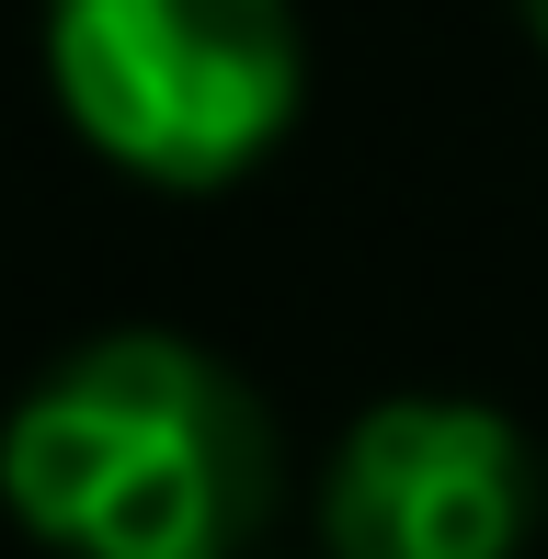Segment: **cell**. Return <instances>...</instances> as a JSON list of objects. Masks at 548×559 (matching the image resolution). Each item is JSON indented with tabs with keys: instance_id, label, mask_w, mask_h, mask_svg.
<instances>
[{
	"instance_id": "6da1fadb",
	"label": "cell",
	"mask_w": 548,
	"mask_h": 559,
	"mask_svg": "<svg viewBox=\"0 0 548 559\" xmlns=\"http://www.w3.org/2000/svg\"><path fill=\"white\" fill-rule=\"evenodd\" d=\"M274 502V412L194 332H92L0 412V514L46 559H263Z\"/></svg>"
},
{
	"instance_id": "7a4b0ae2",
	"label": "cell",
	"mask_w": 548,
	"mask_h": 559,
	"mask_svg": "<svg viewBox=\"0 0 548 559\" xmlns=\"http://www.w3.org/2000/svg\"><path fill=\"white\" fill-rule=\"evenodd\" d=\"M35 58L69 138L148 194H229L309 104L297 0H46Z\"/></svg>"
},
{
	"instance_id": "3957f363",
	"label": "cell",
	"mask_w": 548,
	"mask_h": 559,
	"mask_svg": "<svg viewBox=\"0 0 548 559\" xmlns=\"http://www.w3.org/2000/svg\"><path fill=\"white\" fill-rule=\"evenodd\" d=\"M548 514L537 435L468 389H389L320 456V559H526Z\"/></svg>"
},
{
	"instance_id": "277c9868",
	"label": "cell",
	"mask_w": 548,
	"mask_h": 559,
	"mask_svg": "<svg viewBox=\"0 0 548 559\" xmlns=\"http://www.w3.org/2000/svg\"><path fill=\"white\" fill-rule=\"evenodd\" d=\"M503 12H514V23H526V35H537V46H548V0H503Z\"/></svg>"
}]
</instances>
